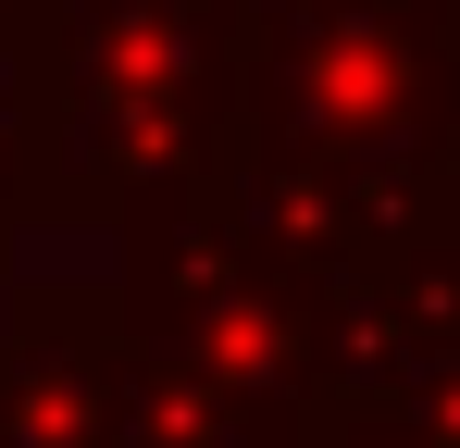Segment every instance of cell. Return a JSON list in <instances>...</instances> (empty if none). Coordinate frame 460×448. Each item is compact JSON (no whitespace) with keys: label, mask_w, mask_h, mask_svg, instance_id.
<instances>
[{"label":"cell","mask_w":460,"mask_h":448,"mask_svg":"<svg viewBox=\"0 0 460 448\" xmlns=\"http://www.w3.org/2000/svg\"><path fill=\"white\" fill-rule=\"evenodd\" d=\"M225 200L299 262L460 212V0H249Z\"/></svg>","instance_id":"1"},{"label":"cell","mask_w":460,"mask_h":448,"mask_svg":"<svg viewBox=\"0 0 460 448\" xmlns=\"http://www.w3.org/2000/svg\"><path fill=\"white\" fill-rule=\"evenodd\" d=\"M249 0H38L13 38L25 87V224H112L225 187Z\"/></svg>","instance_id":"2"},{"label":"cell","mask_w":460,"mask_h":448,"mask_svg":"<svg viewBox=\"0 0 460 448\" xmlns=\"http://www.w3.org/2000/svg\"><path fill=\"white\" fill-rule=\"evenodd\" d=\"M323 287L336 274L299 262L287 237H261L225 187H174L112 224L125 324L212 386L236 448H299L311 399H323Z\"/></svg>","instance_id":"3"},{"label":"cell","mask_w":460,"mask_h":448,"mask_svg":"<svg viewBox=\"0 0 460 448\" xmlns=\"http://www.w3.org/2000/svg\"><path fill=\"white\" fill-rule=\"evenodd\" d=\"M460 362V212L411 224L323 287V386H423Z\"/></svg>","instance_id":"4"},{"label":"cell","mask_w":460,"mask_h":448,"mask_svg":"<svg viewBox=\"0 0 460 448\" xmlns=\"http://www.w3.org/2000/svg\"><path fill=\"white\" fill-rule=\"evenodd\" d=\"M112 274H0V448H87Z\"/></svg>","instance_id":"5"},{"label":"cell","mask_w":460,"mask_h":448,"mask_svg":"<svg viewBox=\"0 0 460 448\" xmlns=\"http://www.w3.org/2000/svg\"><path fill=\"white\" fill-rule=\"evenodd\" d=\"M87 448H236V424L212 411V386L174 362V349H150L125 324V299H112L100 373H87Z\"/></svg>","instance_id":"6"},{"label":"cell","mask_w":460,"mask_h":448,"mask_svg":"<svg viewBox=\"0 0 460 448\" xmlns=\"http://www.w3.org/2000/svg\"><path fill=\"white\" fill-rule=\"evenodd\" d=\"M299 448H460V362L423 386H323Z\"/></svg>","instance_id":"7"},{"label":"cell","mask_w":460,"mask_h":448,"mask_svg":"<svg viewBox=\"0 0 460 448\" xmlns=\"http://www.w3.org/2000/svg\"><path fill=\"white\" fill-rule=\"evenodd\" d=\"M13 237H25V87L0 50V274H13Z\"/></svg>","instance_id":"8"},{"label":"cell","mask_w":460,"mask_h":448,"mask_svg":"<svg viewBox=\"0 0 460 448\" xmlns=\"http://www.w3.org/2000/svg\"><path fill=\"white\" fill-rule=\"evenodd\" d=\"M25 25H38V0H0V50H13V38H25Z\"/></svg>","instance_id":"9"}]
</instances>
